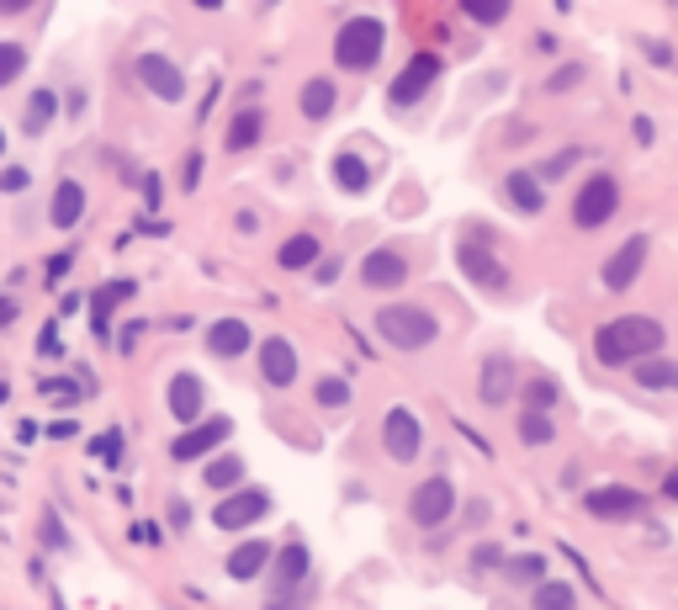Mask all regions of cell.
<instances>
[{
	"mask_svg": "<svg viewBox=\"0 0 678 610\" xmlns=\"http://www.w3.org/2000/svg\"><path fill=\"white\" fill-rule=\"evenodd\" d=\"M38 537H43V547H49V552H70V547H74L70 531H64V520H59V510H43V520H38Z\"/></svg>",
	"mask_w": 678,
	"mask_h": 610,
	"instance_id": "37",
	"label": "cell"
},
{
	"mask_svg": "<svg viewBox=\"0 0 678 610\" xmlns=\"http://www.w3.org/2000/svg\"><path fill=\"white\" fill-rule=\"evenodd\" d=\"M202 484H207V488H239L244 484V457H234V451L207 457V467H202Z\"/></svg>",
	"mask_w": 678,
	"mask_h": 610,
	"instance_id": "30",
	"label": "cell"
},
{
	"mask_svg": "<svg viewBox=\"0 0 678 610\" xmlns=\"http://www.w3.org/2000/svg\"><path fill=\"white\" fill-rule=\"evenodd\" d=\"M314 398L323 409H345V404H350V383H345V377H318Z\"/></svg>",
	"mask_w": 678,
	"mask_h": 610,
	"instance_id": "38",
	"label": "cell"
},
{
	"mask_svg": "<svg viewBox=\"0 0 678 610\" xmlns=\"http://www.w3.org/2000/svg\"><path fill=\"white\" fill-rule=\"evenodd\" d=\"M80 218H85V186L80 181H59L49 202V223L53 228H74Z\"/></svg>",
	"mask_w": 678,
	"mask_h": 610,
	"instance_id": "22",
	"label": "cell"
},
{
	"mask_svg": "<svg viewBox=\"0 0 678 610\" xmlns=\"http://www.w3.org/2000/svg\"><path fill=\"white\" fill-rule=\"evenodd\" d=\"M461 11H466L472 22H483V27H499L508 17V6H461Z\"/></svg>",
	"mask_w": 678,
	"mask_h": 610,
	"instance_id": "41",
	"label": "cell"
},
{
	"mask_svg": "<svg viewBox=\"0 0 678 610\" xmlns=\"http://www.w3.org/2000/svg\"><path fill=\"white\" fill-rule=\"evenodd\" d=\"M22 70H27V49L6 38V43H0V91H6V85H17V80H22Z\"/></svg>",
	"mask_w": 678,
	"mask_h": 610,
	"instance_id": "35",
	"label": "cell"
},
{
	"mask_svg": "<svg viewBox=\"0 0 678 610\" xmlns=\"http://www.w3.org/2000/svg\"><path fill=\"white\" fill-rule=\"evenodd\" d=\"M133 74H138V85H144L154 101L186 96V74H181V64L165 59V53H138V59H133Z\"/></svg>",
	"mask_w": 678,
	"mask_h": 610,
	"instance_id": "10",
	"label": "cell"
},
{
	"mask_svg": "<svg viewBox=\"0 0 678 610\" xmlns=\"http://www.w3.org/2000/svg\"><path fill=\"white\" fill-rule=\"evenodd\" d=\"M520 398H525V415H552V409H557V398H562V388L552 383V377H531V383L520 388Z\"/></svg>",
	"mask_w": 678,
	"mask_h": 610,
	"instance_id": "31",
	"label": "cell"
},
{
	"mask_svg": "<svg viewBox=\"0 0 678 610\" xmlns=\"http://www.w3.org/2000/svg\"><path fill=\"white\" fill-rule=\"evenodd\" d=\"M504 579L508 584H541L546 579V558H535V552H525V558H504Z\"/></svg>",
	"mask_w": 678,
	"mask_h": 610,
	"instance_id": "33",
	"label": "cell"
},
{
	"mask_svg": "<svg viewBox=\"0 0 678 610\" xmlns=\"http://www.w3.org/2000/svg\"><path fill=\"white\" fill-rule=\"evenodd\" d=\"M53 118H59V91H53V85H38L32 101H27V118H22L27 139H43V133L53 128Z\"/></svg>",
	"mask_w": 678,
	"mask_h": 610,
	"instance_id": "25",
	"label": "cell"
},
{
	"mask_svg": "<svg viewBox=\"0 0 678 610\" xmlns=\"http://www.w3.org/2000/svg\"><path fill=\"white\" fill-rule=\"evenodd\" d=\"M329 175H335V186L339 192H350V196H361L371 192V165H366L356 149H345V154H335V165H329Z\"/></svg>",
	"mask_w": 678,
	"mask_h": 610,
	"instance_id": "24",
	"label": "cell"
},
{
	"mask_svg": "<svg viewBox=\"0 0 678 610\" xmlns=\"http://www.w3.org/2000/svg\"><path fill=\"white\" fill-rule=\"evenodd\" d=\"M0 154H6V133H0Z\"/></svg>",
	"mask_w": 678,
	"mask_h": 610,
	"instance_id": "55",
	"label": "cell"
},
{
	"mask_svg": "<svg viewBox=\"0 0 678 610\" xmlns=\"http://www.w3.org/2000/svg\"><path fill=\"white\" fill-rule=\"evenodd\" d=\"M377 335L392 350H430L440 340V318L419 303H388V308H377Z\"/></svg>",
	"mask_w": 678,
	"mask_h": 610,
	"instance_id": "2",
	"label": "cell"
},
{
	"mask_svg": "<svg viewBox=\"0 0 678 610\" xmlns=\"http://www.w3.org/2000/svg\"><path fill=\"white\" fill-rule=\"evenodd\" d=\"M17 314H22V303H17L11 293H0V329H6V324H17Z\"/></svg>",
	"mask_w": 678,
	"mask_h": 610,
	"instance_id": "47",
	"label": "cell"
},
{
	"mask_svg": "<svg viewBox=\"0 0 678 610\" xmlns=\"http://www.w3.org/2000/svg\"><path fill=\"white\" fill-rule=\"evenodd\" d=\"M466 520H472V526H483V520H487V505H483V499H472V505H466Z\"/></svg>",
	"mask_w": 678,
	"mask_h": 610,
	"instance_id": "54",
	"label": "cell"
},
{
	"mask_svg": "<svg viewBox=\"0 0 678 610\" xmlns=\"http://www.w3.org/2000/svg\"><path fill=\"white\" fill-rule=\"evenodd\" d=\"M308 568H314V558H308L302 541L276 547V552H270V589H302L308 584Z\"/></svg>",
	"mask_w": 678,
	"mask_h": 610,
	"instance_id": "18",
	"label": "cell"
},
{
	"mask_svg": "<svg viewBox=\"0 0 678 610\" xmlns=\"http://www.w3.org/2000/svg\"><path fill=\"white\" fill-rule=\"evenodd\" d=\"M196 181H202V154H186V171H181V186L196 192Z\"/></svg>",
	"mask_w": 678,
	"mask_h": 610,
	"instance_id": "46",
	"label": "cell"
},
{
	"mask_svg": "<svg viewBox=\"0 0 678 610\" xmlns=\"http://www.w3.org/2000/svg\"><path fill=\"white\" fill-rule=\"evenodd\" d=\"M456 488H451V478H424V484H413L409 494V520L413 526H424V531H440L451 515H456Z\"/></svg>",
	"mask_w": 678,
	"mask_h": 610,
	"instance_id": "5",
	"label": "cell"
},
{
	"mask_svg": "<svg viewBox=\"0 0 678 610\" xmlns=\"http://www.w3.org/2000/svg\"><path fill=\"white\" fill-rule=\"evenodd\" d=\"M266 515H270L266 488H234L228 499L213 505V526H218V531H244V526H255V520H266Z\"/></svg>",
	"mask_w": 678,
	"mask_h": 610,
	"instance_id": "11",
	"label": "cell"
},
{
	"mask_svg": "<svg viewBox=\"0 0 678 610\" xmlns=\"http://www.w3.org/2000/svg\"><path fill=\"white\" fill-rule=\"evenodd\" d=\"M531 610H578V589L562 579H541L531 589Z\"/></svg>",
	"mask_w": 678,
	"mask_h": 610,
	"instance_id": "29",
	"label": "cell"
},
{
	"mask_svg": "<svg viewBox=\"0 0 678 610\" xmlns=\"http://www.w3.org/2000/svg\"><path fill=\"white\" fill-rule=\"evenodd\" d=\"M382 451H388L392 462H419V451H424V425H419V415L413 409H388V419H382Z\"/></svg>",
	"mask_w": 678,
	"mask_h": 610,
	"instance_id": "9",
	"label": "cell"
},
{
	"mask_svg": "<svg viewBox=\"0 0 678 610\" xmlns=\"http://www.w3.org/2000/svg\"><path fill=\"white\" fill-rule=\"evenodd\" d=\"M308 606H314L308 589H270V600H266V610H308Z\"/></svg>",
	"mask_w": 678,
	"mask_h": 610,
	"instance_id": "40",
	"label": "cell"
},
{
	"mask_svg": "<svg viewBox=\"0 0 678 610\" xmlns=\"http://www.w3.org/2000/svg\"><path fill=\"white\" fill-rule=\"evenodd\" d=\"M630 372H636V388H647V393H668L678 383V366L668 356H647V362H636Z\"/></svg>",
	"mask_w": 678,
	"mask_h": 610,
	"instance_id": "28",
	"label": "cell"
},
{
	"mask_svg": "<svg viewBox=\"0 0 678 610\" xmlns=\"http://www.w3.org/2000/svg\"><path fill=\"white\" fill-rule=\"evenodd\" d=\"M615 213H620V181L609 171H594L573 196V223L588 234V228H605Z\"/></svg>",
	"mask_w": 678,
	"mask_h": 610,
	"instance_id": "4",
	"label": "cell"
},
{
	"mask_svg": "<svg viewBox=\"0 0 678 610\" xmlns=\"http://www.w3.org/2000/svg\"><path fill=\"white\" fill-rule=\"evenodd\" d=\"M49 436H53V440H70V436H74V419H53Z\"/></svg>",
	"mask_w": 678,
	"mask_h": 610,
	"instance_id": "52",
	"label": "cell"
},
{
	"mask_svg": "<svg viewBox=\"0 0 678 610\" xmlns=\"http://www.w3.org/2000/svg\"><path fill=\"white\" fill-rule=\"evenodd\" d=\"M74 255H80V250H59V255L49 261V271H43V276H49V282H59V276H64V271L74 266Z\"/></svg>",
	"mask_w": 678,
	"mask_h": 610,
	"instance_id": "44",
	"label": "cell"
},
{
	"mask_svg": "<svg viewBox=\"0 0 678 610\" xmlns=\"http://www.w3.org/2000/svg\"><path fill=\"white\" fill-rule=\"evenodd\" d=\"M520 440H525V446H552V440H557L552 415H520Z\"/></svg>",
	"mask_w": 678,
	"mask_h": 610,
	"instance_id": "36",
	"label": "cell"
},
{
	"mask_svg": "<svg viewBox=\"0 0 678 610\" xmlns=\"http://www.w3.org/2000/svg\"><path fill=\"white\" fill-rule=\"evenodd\" d=\"M382 49H388V27L377 22V17H350V22H339L335 32V64L350 74H366L382 64Z\"/></svg>",
	"mask_w": 678,
	"mask_h": 610,
	"instance_id": "3",
	"label": "cell"
},
{
	"mask_svg": "<svg viewBox=\"0 0 678 610\" xmlns=\"http://www.w3.org/2000/svg\"><path fill=\"white\" fill-rule=\"evenodd\" d=\"M456 266H461V276L472 282V287H483L487 297H504L514 282H508V266L487 250V244H466L461 240V250H456Z\"/></svg>",
	"mask_w": 678,
	"mask_h": 610,
	"instance_id": "6",
	"label": "cell"
},
{
	"mask_svg": "<svg viewBox=\"0 0 678 610\" xmlns=\"http://www.w3.org/2000/svg\"><path fill=\"white\" fill-rule=\"evenodd\" d=\"M165 404H170V419L192 430L196 419H202V404H207L202 377H196V372H175V377H170V388H165Z\"/></svg>",
	"mask_w": 678,
	"mask_h": 610,
	"instance_id": "15",
	"label": "cell"
},
{
	"mask_svg": "<svg viewBox=\"0 0 678 610\" xmlns=\"http://www.w3.org/2000/svg\"><path fill=\"white\" fill-rule=\"evenodd\" d=\"M630 133H636L641 144H653V118H636V122H630Z\"/></svg>",
	"mask_w": 678,
	"mask_h": 610,
	"instance_id": "51",
	"label": "cell"
},
{
	"mask_svg": "<svg viewBox=\"0 0 678 610\" xmlns=\"http://www.w3.org/2000/svg\"><path fill=\"white\" fill-rule=\"evenodd\" d=\"M504 196L514 202V213H525V218L546 213V186H541L531 171H508L504 175Z\"/></svg>",
	"mask_w": 678,
	"mask_h": 610,
	"instance_id": "21",
	"label": "cell"
},
{
	"mask_svg": "<svg viewBox=\"0 0 678 610\" xmlns=\"http://www.w3.org/2000/svg\"><path fill=\"white\" fill-rule=\"evenodd\" d=\"M255 362H260V383H266V388H291V383H297V372H302V362H297V345H291L287 335H270V340H260Z\"/></svg>",
	"mask_w": 678,
	"mask_h": 610,
	"instance_id": "14",
	"label": "cell"
},
{
	"mask_svg": "<svg viewBox=\"0 0 678 610\" xmlns=\"http://www.w3.org/2000/svg\"><path fill=\"white\" fill-rule=\"evenodd\" d=\"M186 520H192V515H186V499H170V526L186 531Z\"/></svg>",
	"mask_w": 678,
	"mask_h": 610,
	"instance_id": "50",
	"label": "cell"
},
{
	"mask_svg": "<svg viewBox=\"0 0 678 610\" xmlns=\"http://www.w3.org/2000/svg\"><path fill=\"white\" fill-rule=\"evenodd\" d=\"M314 276H318V282H335V276H339V261H318Z\"/></svg>",
	"mask_w": 678,
	"mask_h": 610,
	"instance_id": "53",
	"label": "cell"
},
{
	"mask_svg": "<svg viewBox=\"0 0 678 610\" xmlns=\"http://www.w3.org/2000/svg\"><path fill=\"white\" fill-rule=\"evenodd\" d=\"M583 74H588L583 64H562V70L546 74V91H552V96H567V91H578L583 85Z\"/></svg>",
	"mask_w": 678,
	"mask_h": 610,
	"instance_id": "39",
	"label": "cell"
},
{
	"mask_svg": "<svg viewBox=\"0 0 678 610\" xmlns=\"http://www.w3.org/2000/svg\"><path fill=\"white\" fill-rule=\"evenodd\" d=\"M133 297V282H106L96 297H91V318H96V335H106V314L117 308V303H127Z\"/></svg>",
	"mask_w": 678,
	"mask_h": 610,
	"instance_id": "32",
	"label": "cell"
},
{
	"mask_svg": "<svg viewBox=\"0 0 678 610\" xmlns=\"http://www.w3.org/2000/svg\"><path fill=\"white\" fill-rule=\"evenodd\" d=\"M207 356H218V362H239L244 350L255 345V335H249V324L244 318H218V324H207Z\"/></svg>",
	"mask_w": 678,
	"mask_h": 610,
	"instance_id": "17",
	"label": "cell"
},
{
	"mask_svg": "<svg viewBox=\"0 0 678 610\" xmlns=\"http://www.w3.org/2000/svg\"><path fill=\"white\" fill-rule=\"evenodd\" d=\"M647 59H653V64H674V53H668L662 38H647Z\"/></svg>",
	"mask_w": 678,
	"mask_h": 610,
	"instance_id": "49",
	"label": "cell"
},
{
	"mask_svg": "<svg viewBox=\"0 0 678 610\" xmlns=\"http://www.w3.org/2000/svg\"><path fill=\"white\" fill-rule=\"evenodd\" d=\"M228 436H234V419H228V415L196 419L192 430H181V436L170 440V457H175V462H207V457H213Z\"/></svg>",
	"mask_w": 678,
	"mask_h": 610,
	"instance_id": "7",
	"label": "cell"
},
{
	"mask_svg": "<svg viewBox=\"0 0 678 610\" xmlns=\"http://www.w3.org/2000/svg\"><path fill=\"white\" fill-rule=\"evenodd\" d=\"M361 282H366V293H398L409 282V261L398 250H371L361 266Z\"/></svg>",
	"mask_w": 678,
	"mask_h": 610,
	"instance_id": "16",
	"label": "cell"
},
{
	"mask_svg": "<svg viewBox=\"0 0 678 610\" xmlns=\"http://www.w3.org/2000/svg\"><path fill=\"white\" fill-rule=\"evenodd\" d=\"M318 255H323L318 234H291V240L276 250V266H281V271H314Z\"/></svg>",
	"mask_w": 678,
	"mask_h": 610,
	"instance_id": "27",
	"label": "cell"
},
{
	"mask_svg": "<svg viewBox=\"0 0 678 610\" xmlns=\"http://www.w3.org/2000/svg\"><path fill=\"white\" fill-rule=\"evenodd\" d=\"M583 510L594 515V520H636V515L647 510V494L630 484H599L583 494Z\"/></svg>",
	"mask_w": 678,
	"mask_h": 610,
	"instance_id": "8",
	"label": "cell"
},
{
	"mask_svg": "<svg viewBox=\"0 0 678 610\" xmlns=\"http://www.w3.org/2000/svg\"><path fill=\"white\" fill-rule=\"evenodd\" d=\"M578 160H583V149H562V154H552V160H541V165H531V175L541 181V186H546V181H562V175L573 171Z\"/></svg>",
	"mask_w": 678,
	"mask_h": 610,
	"instance_id": "34",
	"label": "cell"
},
{
	"mask_svg": "<svg viewBox=\"0 0 678 610\" xmlns=\"http://www.w3.org/2000/svg\"><path fill=\"white\" fill-rule=\"evenodd\" d=\"M514 388H520V383H514V362H508L504 350H493V356L483 362V383H477V398H483L487 409H504Z\"/></svg>",
	"mask_w": 678,
	"mask_h": 610,
	"instance_id": "19",
	"label": "cell"
},
{
	"mask_svg": "<svg viewBox=\"0 0 678 610\" xmlns=\"http://www.w3.org/2000/svg\"><path fill=\"white\" fill-rule=\"evenodd\" d=\"M435 80H440V53L419 49L409 64L398 70V80L388 85V101H392V106H413V101H424V91H430Z\"/></svg>",
	"mask_w": 678,
	"mask_h": 610,
	"instance_id": "12",
	"label": "cell"
},
{
	"mask_svg": "<svg viewBox=\"0 0 678 610\" xmlns=\"http://www.w3.org/2000/svg\"><path fill=\"white\" fill-rule=\"evenodd\" d=\"M647 255H653V240H647V234H630V240L605 261V271H599L609 293H626V287H636V276H641V266H647Z\"/></svg>",
	"mask_w": 678,
	"mask_h": 610,
	"instance_id": "13",
	"label": "cell"
},
{
	"mask_svg": "<svg viewBox=\"0 0 678 610\" xmlns=\"http://www.w3.org/2000/svg\"><path fill=\"white\" fill-rule=\"evenodd\" d=\"M668 345V329L647 314H626V318H609L605 329L594 335V356L605 366H636L647 356H662Z\"/></svg>",
	"mask_w": 678,
	"mask_h": 610,
	"instance_id": "1",
	"label": "cell"
},
{
	"mask_svg": "<svg viewBox=\"0 0 678 610\" xmlns=\"http://www.w3.org/2000/svg\"><path fill=\"white\" fill-rule=\"evenodd\" d=\"M266 139V112L260 106H244V112H234V122H228V139H223V149L228 154H244V149H255Z\"/></svg>",
	"mask_w": 678,
	"mask_h": 610,
	"instance_id": "23",
	"label": "cell"
},
{
	"mask_svg": "<svg viewBox=\"0 0 678 610\" xmlns=\"http://www.w3.org/2000/svg\"><path fill=\"white\" fill-rule=\"evenodd\" d=\"M27 181H32V171H27V165H6V171H0V192H22Z\"/></svg>",
	"mask_w": 678,
	"mask_h": 610,
	"instance_id": "43",
	"label": "cell"
},
{
	"mask_svg": "<svg viewBox=\"0 0 678 610\" xmlns=\"http://www.w3.org/2000/svg\"><path fill=\"white\" fill-rule=\"evenodd\" d=\"M472 562H477V568H504V547H477V552H472Z\"/></svg>",
	"mask_w": 678,
	"mask_h": 610,
	"instance_id": "45",
	"label": "cell"
},
{
	"mask_svg": "<svg viewBox=\"0 0 678 610\" xmlns=\"http://www.w3.org/2000/svg\"><path fill=\"white\" fill-rule=\"evenodd\" d=\"M335 101H339V85L329 80V74H314V80L302 85V101H297V106H302V118L308 122H323L329 112H335Z\"/></svg>",
	"mask_w": 678,
	"mask_h": 610,
	"instance_id": "26",
	"label": "cell"
},
{
	"mask_svg": "<svg viewBox=\"0 0 678 610\" xmlns=\"http://www.w3.org/2000/svg\"><path fill=\"white\" fill-rule=\"evenodd\" d=\"M96 451L106 457V467H117L122 462V430H106V436L96 440Z\"/></svg>",
	"mask_w": 678,
	"mask_h": 610,
	"instance_id": "42",
	"label": "cell"
},
{
	"mask_svg": "<svg viewBox=\"0 0 678 610\" xmlns=\"http://www.w3.org/2000/svg\"><path fill=\"white\" fill-rule=\"evenodd\" d=\"M59 350H64V340H59V329H43V340H38V356H59Z\"/></svg>",
	"mask_w": 678,
	"mask_h": 610,
	"instance_id": "48",
	"label": "cell"
},
{
	"mask_svg": "<svg viewBox=\"0 0 678 610\" xmlns=\"http://www.w3.org/2000/svg\"><path fill=\"white\" fill-rule=\"evenodd\" d=\"M270 552H276V547H270V541H239V547H234V552H228V562H223V568H228V579H239V584H249V579H260V573H266L270 568Z\"/></svg>",
	"mask_w": 678,
	"mask_h": 610,
	"instance_id": "20",
	"label": "cell"
}]
</instances>
